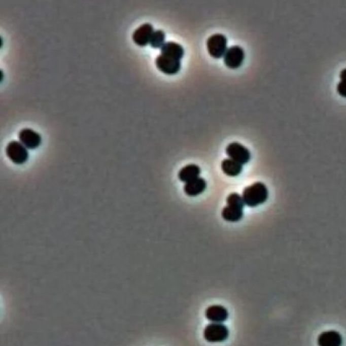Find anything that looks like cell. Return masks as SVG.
<instances>
[{
	"label": "cell",
	"mask_w": 346,
	"mask_h": 346,
	"mask_svg": "<svg viewBox=\"0 0 346 346\" xmlns=\"http://www.w3.org/2000/svg\"><path fill=\"white\" fill-rule=\"evenodd\" d=\"M268 195L269 193L266 185L261 182H257L245 188L241 197L244 199L245 205L249 207H256L266 202Z\"/></svg>",
	"instance_id": "cell-1"
},
{
	"label": "cell",
	"mask_w": 346,
	"mask_h": 346,
	"mask_svg": "<svg viewBox=\"0 0 346 346\" xmlns=\"http://www.w3.org/2000/svg\"><path fill=\"white\" fill-rule=\"evenodd\" d=\"M228 335L229 331L222 323H211L205 327L203 332L204 339L211 343L223 342L228 338Z\"/></svg>",
	"instance_id": "cell-2"
},
{
	"label": "cell",
	"mask_w": 346,
	"mask_h": 346,
	"mask_svg": "<svg viewBox=\"0 0 346 346\" xmlns=\"http://www.w3.org/2000/svg\"><path fill=\"white\" fill-rule=\"evenodd\" d=\"M207 50L211 57L219 59L224 56L227 51V39L224 34L215 33L207 40Z\"/></svg>",
	"instance_id": "cell-3"
},
{
	"label": "cell",
	"mask_w": 346,
	"mask_h": 346,
	"mask_svg": "<svg viewBox=\"0 0 346 346\" xmlns=\"http://www.w3.org/2000/svg\"><path fill=\"white\" fill-rule=\"evenodd\" d=\"M6 155L16 164H22L28 158L27 148L18 141H10L8 143L6 146Z\"/></svg>",
	"instance_id": "cell-4"
},
{
	"label": "cell",
	"mask_w": 346,
	"mask_h": 346,
	"mask_svg": "<svg viewBox=\"0 0 346 346\" xmlns=\"http://www.w3.org/2000/svg\"><path fill=\"white\" fill-rule=\"evenodd\" d=\"M225 151H226V154L228 155V157L230 159L238 162L241 165L248 163L251 159L250 150L238 142L229 143L227 145Z\"/></svg>",
	"instance_id": "cell-5"
},
{
	"label": "cell",
	"mask_w": 346,
	"mask_h": 346,
	"mask_svg": "<svg viewBox=\"0 0 346 346\" xmlns=\"http://www.w3.org/2000/svg\"><path fill=\"white\" fill-rule=\"evenodd\" d=\"M245 60V52L239 46H232L227 49L223 56L224 65L230 69H237Z\"/></svg>",
	"instance_id": "cell-6"
},
{
	"label": "cell",
	"mask_w": 346,
	"mask_h": 346,
	"mask_svg": "<svg viewBox=\"0 0 346 346\" xmlns=\"http://www.w3.org/2000/svg\"><path fill=\"white\" fill-rule=\"evenodd\" d=\"M156 67L158 70L161 72L168 74V75H174L177 74L180 69H181V62L180 60H176L174 58H170L168 56L160 54L156 60H155Z\"/></svg>",
	"instance_id": "cell-7"
},
{
	"label": "cell",
	"mask_w": 346,
	"mask_h": 346,
	"mask_svg": "<svg viewBox=\"0 0 346 346\" xmlns=\"http://www.w3.org/2000/svg\"><path fill=\"white\" fill-rule=\"evenodd\" d=\"M19 142L22 143L27 149H36L42 143V137L39 133L31 129H22L18 134Z\"/></svg>",
	"instance_id": "cell-8"
},
{
	"label": "cell",
	"mask_w": 346,
	"mask_h": 346,
	"mask_svg": "<svg viewBox=\"0 0 346 346\" xmlns=\"http://www.w3.org/2000/svg\"><path fill=\"white\" fill-rule=\"evenodd\" d=\"M153 32V26L150 23H144L136 28L133 32V41L136 45L144 47L150 43Z\"/></svg>",
	"instance_id": "cell-9"
},
{
	"label": "cell",
	"mask_w": 346,
	"mask_h": 346,
	"mask_svg": "<svg viewBox=\"0 0 346 346\" xmlns=\"http://www.w3.org/2000/svg\"><path fill=\"white\" fill-rule=\"evenodd\" d=\"M205 317L211 323H223L228 318L227 309L219 304H213L205 310Z\"/></svg>",
	"instance_id": "cell-10"
},
{
	"label": "cell",
	"mask_w": 346,
	"mask_h": 346,
	"mask_svg": "<svg viewBox=\"0 0 346 346\" xmlns=\"http://www.w3.org/2000/svg\"><path fill=\"white\" fill-rule=\"evenodd\" d=\"M343 339L339 332L331 330L323 332L318 337L319 346H342Z\"/></svg>",
	"instance_id": "cell-11"
},
{
	"label": "cell",
	"mask_w": 346,
	"mask_h": 346,
	"mask_svg": "<svg viewBox=\"0 0 346 346\" xmlns=\"http://www.w3.org/2000/svg\"><path fill=\"white\" fill-rule=\"evenodd\" d=\"M206 189V181L202 178H197L189 183L185 184L184 192L191 197L197 196L201 193H203Z\"/></svg>",
	"instance_id": "cell-12"
},
{
	"label": "cell",
	"mask_w": 346,
	"mask_h": 346,
	"mask_svg": "<svg viewBox=\"0 0 346 346\" xmlns=\"http://www.w3.org/2000/svg\"><path fill=\"white\" fill-rule=\"evenodd\" d=\"M161 54L174 58L176 60H181L184 56V49L180 44L175 42H167L160 48Z\"/></svg>",
	"instance_id": "cell-13"
},
{
	"label": "cell",
	"mask_w": 346,
	"mask_h": 346,
	"mask_svg": "<svg viewBox=\"0 0 346 346\" xmlns=\"http://www.w3.org/2000/svg\"><path fill=\"white\" fill-rule=\"evenodd\" d=\"M244 208L233 206V205H226L221 212V216L224 220L229 222H236L243 218L244 215Z\"/></svg>",
	"instance_id": "cell-14"
},
{
	"label": "cell",
	"mask_w": 346,
	"mask_h": 346,
	"mask_svg": "<svg viewBox=\"0 0 346 346\" xmlns=\"http://www.w3.org/2000/svg\"><path fill=\"white\" fill-rule=\"evenodd\" d=\"M200 167L196 164H188L181 168L179 171V179L184 183H189L197 178L200 175Z\"/></svg>",
	"instance_id": "cell-15"
},
{
	"label": "cell",
	"mask_w": 346,
	"mask_h": 346,
	"mask_svg": "<svg viewBox=\"0 0 346 346\" xmlns=\"http://www.w3.org/2000/svg\"><path fill=\"white\" fill-rule=\"evenodd\" d=\"M221 169L225 175L229 177H236L241 172L243 165L230 158H226L223 159L221 162Z\"/></svg>",
	"instance_id": "cell-16"
},
{
	"label": "cell",
	"mask_w": 346,
	"mask_h": 346,
	"mask_svg": "<svg viewBox=\"0 0 346 346\" xmlns=\"http://www.w3.org/2000/svg\"><path fill=\"white\" fill-rule=\"evenodd\" d=\"M164 39H165V34L162 30L158 29V30H155L151 37V40H150V46L154 49L156 48H161L165 43H164Z\"/></svg>",
	"instance_id": "cell-17"
},
{
	"label": "cell",
	"mask_w": 346,
	"mask_h": 346,
	"mask_svg": "<svg viewBox=\"0 0 346 346\" xmlns=\"http://www.w3.org/2000/svg\"><path fill=\"white\" fill-rule=\"evenodd\" d=\"M226 203H227V205H233V206H237L240 208H244V206H245V202H244L243 197L240 195H238L237 193L229 194L227 199H226Z\"/></svg>",
	"instance_id": "cell-18"
},
{
	"label": "cell",
	"mask_w": 346,
	"mask_h": 346,
	"mask_svg": "<svg viewBox=\"0 0 346 346\" xmlns=\"http://www.w3.org/2000/svg\"><path fill=\"white\" fill-rule=\"evenodd\" d=\"M337 91L338 93L343 96L346 97V81H340L337 85Z\"/></svg>",
	"instance_id": "cell-19"
},
{
	"label": "cell",
	"mask_w": 346,
	"mask_h": 346,
	"mask_svg": "<svg viewBox=\"0 0 346 346\" xmlns=\"http://www.w3.org/2000/svg\"><path fill=\"white\" fill-rule=\"evenodd\" d=\"M340 78H341V81H346V69H343L340 72Z\"/></svg>",
	"instance_id": "cell-20"
}]
</instances>
